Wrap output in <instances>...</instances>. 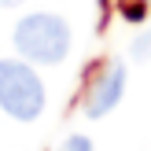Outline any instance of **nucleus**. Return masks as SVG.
Here are the masks:
<instances>
[{
	"label": "nucleus",
	"instance_id": "obj_1",
	"mask_svg": "<svg viewBox=\"0 0 151 151\" xmlns=\"http://www.w3.org/2000/svg\"><path fill=\"white\" fill-rule=\"evenodd\" d=\"M15 48L29 59V63H63L66 52H70V26H66L59 15L37 11L15 26Z\"/></svg>",
	"mask_w": 151,
	"mask_h": 151
},
{
	"label": "nucleus",
	"instance_id": "obj_2",
	"mask_svg": "<svg viewBox=\"0 0 151 151\" xmlns=\"http://www.w3.org/2000/svg\"><path fill=\"white\" fill-rule=\"evenodd\" d=\"M0 107L19 122H33L44 111L41 78L19 59H0Z\"/></svg>",
	"mask_w": 151,
	"mask_h": 151
},
{
	"label": "nucleus",
	"instance_id": "obj_3",
	"mask_svg": "<svg viewBox=\"0 0 151 151\" xmlns=\"http://www.w3.org/2000/svg\"><path fill=\"white\" fill-rule=\"evenodd\" d=\"M122 92H125V66L122 63H107L100 70V78L92 81L88 96H85V114L88 118H103L107 111L118 107Z\"/></svg>",
	"mask_w": 151,
	"mask_h": 151
},
{
	"label": "nucleus",
	"instance_id": "obj_4",
	"mask_svg": "<svg viewBox=\"0 0 151 151\" xmlns=\"http://www.w3.org/2000/svg\"><path fill=\"white\" fill-rule=\"evenodd\" d=\"M133 59H140V63L151 59V29H147V33H140L137 41H133Z\"/></svg>",
	"mask_w": 151,
	"mask_h": 151
},
{
	"label": "nucleus",
	"instance_id": "obj_5",
	"mask_svg": "<svg viewBox=\"0 0 151 151\" xmlns=\"http://www.w3.org/2000/svg\"><path fill=\"white\" fill-rule=\"evenodd\" d=\"M59 151H92V140L88 137H66Z\"/></svg>",
	"mask_w": 151,
	"mask_h": 151
},
{
	"label": "nucleus",
	"instance_id": "obj_6",
	"mask_svg": "<svg viewBox=\"0 0 151 151\" xmlns=\"http://www.w3.org/2000/svg\"><path fill=\"white\" fill-rule=\"evenodd\" d=\"M22 0H0V7H19Z\"/></svg>",
	"mask_w": 151,
	"mask_h": 151
}]
</instances>
